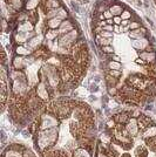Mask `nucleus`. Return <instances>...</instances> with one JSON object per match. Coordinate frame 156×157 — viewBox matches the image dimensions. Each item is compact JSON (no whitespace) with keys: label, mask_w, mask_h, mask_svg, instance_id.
<instances>
[{"label":"nucleus","mask_w":156,"mask_h":157,"mask_svg":"<svg viewBox=\"0 0 156 157\" xmlns=\"http://www.w3.org/2000/svg\"><path fill=\"white\" fill-rule=\"evenodd\" d=\"M59 137V131L55 128H51V129H46V130H41L38 135V147L41 151L48 149L49 147L54 146V143L57 142Z\"/></svg>","instance_id":"obj_1"},{"label":"nucleus","mask_w":156,"mask_h":157,"mask_svg":"<svg viewBox=\"0 0 156 157\" xmlns=\"http://www.w3.org/2000/svg\"><path fill=\"white\" fill-rule=\"evenodd\" d=\"M58 126V121L55 117L49 116V115H44L41 118V126L40 129L41 130H46V129H51V128H55Z\"/></svg>","instance_id":"obj_2"},{"label":"nucleus","mask_w":156,"mask_h":157,"mask_svg":"<svg viewBox=\"0 0 156 157\" xmlns=\"http://www.w3.org/2000/svg\"><path fill=\"white\" fill-rule=\"evenodd\" d=\"M139 129H140V127H139L137 120L135 117L129 118L128 122H127V124H126V130H127L128 135L129 136H136L137 133H139Z\"/></svg>","instance_id":"obj_3"},{"label":"nucleus","mask_w":156,"mask_h":157,"mask_svg":"<svg viewBox=\"0 0 156 157\" xmlns=\"http://www.w3.org/2000/svg\"><path fill=\"white\" fill-rule=\"evenodd\" d=\"M77 35H78V32H77L75 29H73L72 32L65 34V35L62 36L61 41H60V46L64 47V46H68V45L73 44V42L75 41V39H77Z\"/></svg>","instance_id":"obj_4"},{"label":"nucleus","mask_w":156,"mask_h":157,"mask_svg":"<svg viewBox=\"0 0 156 157\" xmlns=\"http://www.w3.org/2000/svg\"><path fill=\"white\" fill-rule=\"evenodd\" d=\"M73 27H74V26H73V24H72L71 21L64 20L62 24H61V26H60V28H59V33L62 34V35H65V34L72 32V31H73Z\"/></svg>","instance_id":"obj_5"},{"label":"nucleus","mask_w":156,"mask_h":157,"mask_svg":"<svg viewBox=\"0 0 156 157\" xmlns=\"http://www.w3.org/2000/svg\"><path fill=\"white\" fill-rule=\"evenodd\" d=\"M140 58L142 60H145L146 62H153L154 60H156V54L154 52H141L140 53Z\"/></svg>","instance_id":"obj_6"},{"label":"nucleus","mask_w":156,"mask_h":157,"mask_svg":"<svg viewBox=\"0 0 156 157\" xmlns=\"http://www.w3.org/2000/svg\"><path fill=\"white\" fill-rule=\"evenodd\" d=\"M61 24H62V20L60 19V18H53V19H49L48 20V22H47V26L51 28V29H55V28H60V26H61Z\"/></svg>","instance_id":"obj_7"},{"label":"nucleus","mask_w":156,"mask_h":157,"mask_svg":"<svg viewBox=\"0 0 156 157\" xmlns=\"http://www.w3.org/2000/svg\"><path fill=\"white\" fill-rule=\"evenodd\" d=\"M143 137H145L146 140L156 137V127L155 126H150V127H148V128L145 130V133H143Z\"/></svg>","instance_id":"obj_8"},{"label":"nucleus","mask_w":156,"mask_h":157,"mask_svg":"<svg viewBox=\"0 0 156 157\" xmlns=\"http://www.w3.org/2000/svg\"><path fill=\"white\" fill-rule=\"evenodd\" d=\"M36 93H38L39 97H41V98H46V97H48L47 89L45 88V84H44V83H40V84L38 86V88H36Z\"/></svg>","instance_id":"obj_9"},{"label":"nucleus","mask_w":156,"mask_h":157,"mask_svg":"<svg viewBox=\"0 0 156 157\" xmlns=\"http://www.w3.org/2000/svg\"><path fill=\"white\" fill-rule=\"evenodd\" d=\"M109 11L113 13L114 16H121V14H122V12H123V9H122V7H121L120 5H113V6L109 8Z\"/></svg>","instance_id":"obj_10"},{"label":"nucleus","mask_w":156,"mask_h":157,"mask_svg":"<svg viewBox=\"0 0 156 157\" xmlns=\"http://www.w3.org/2000/svg\"><path fill=\"white\" fill-rule=\"evenodd\" d=\"M4 157H25V156H24V154H21L19 150L11 149V150H8L7 153L4 154Z\"/></svg>","instance_id":"obj_11"},{"label":"nucleus","mask_w":156,"mask_h":157,"mask_svg":"<svg viewBox=\"0 0 156 157\" xmlns=\"http://www.w3.org/2000/svg\"><path fill=\"white\" fill-rule=\"evenodd\" d=\"M73 157H90V156H89V154H88V151H87L86 149H83V148H78V149L74 150V155H73Z\"/></svg>","instance_id":"obj_12"},{"label":"nucleus","mask_w":156,"mask_h":157,"mask_svg":"<svg viewBox=\"0 0 156 157\" xmlns=\"http://www.w3.org/2000/svg\"><path fill=\"white\" fill-rule=\"evenodd\" d=\"M96 40H97L96 42H97L100 46H102V47H103V46H109V45L112 44V39H106V38H102V36H100V35L96 38Z\"/></svg>","instance_id":"obj_13"},{"label":"nucleus","mask_w":156,"mask_h":157,"mask_svg":"<svg viewBox=\"0 0 156 157\" xmlns=\"http://www.w3.org/2000/svg\"><path fill=\"white\" fill-rule=\"evenodd\" d=\"M13 66H14L15 69H21V68L24 67V59H22V58H19V56L14 58V60H13Z\"/></svg>","instance_id":"obj_14"},{"label":"nucleus","mask_w":156,"mask_h":157,"mask_svg":"<svg viewBox=\"0 0 156 157\" xmlns=\"http://www.w3.org/2000/svg\"><path fill=\"white\" fill-rule=\"evenodd\" d=\"M108 67L109 69H114V71H121V64L119 61H109L108 62Z\"/></svg>","instance_id":"obj_15"},{"label":"nucleus","mask_w":156,"mask_h":157,"mask_svg":"<svg viewBox=\"0 0 156 157\" xmlns=\"http://www.w3.org/2000/svg\"><path fill=\"white\" fill-rule=\"evenodd\" d=\"M29 53H31V51H27L24 46L16 47V54H18V55H28Z\"/></svg>","instance_id":"obj_16"},{"label":"nucleus","mask_w":156,"mask_h":157,"mask_svg":"<svg viewBox=\"0 0 156 157\" xmlns=\"http://www.w3.org/2000/svg\"><path fill=\"white\" fill-rule=\"evenodd\" d=\"M57 35H58V32L52 29V31H48V32L46 33V39H47L48 41H53V39H54Z\"/></svg>","instance_id":"obj_17"},{"label":"nucleus","mask_w":156,"mask_h":157,"mask_svg":"<svg viewBox=\"0 0 156 157\" xmlns=\"http://www.w3.org/2000/svg\"><path fill=\"white\" fill-rule=\"evenodd\" d=\"M135 154H136V157H147V151L142 147H139L136 149V153Z\"/></svg>","instance_id":"obj_18"},{"label":"nucleus","mask_w":156,"mask_h":157,"mask_svg":"<svg viewBox=\"0 0 156 157\" xmlns=\"http://www.w3.org/2000/svg\"><path fill=\"white\" fill-rule=\"evenodd\" d=\"M100 36L102 38H106V39H112L113 38V32H107V31H103L100 33Z\"/></svg>","instance_id":"obj_19"},{"label":"nucleus","mask_w":156,"mask_h":157,"mask_svg":"<svg viewBox=\"0 0 156 157\" xmlns=\"http://www.w3.org/2000/svg\"><path fill=\"white\" fill-rule=\"evenodd\" d=\"M102 52L106 53V54H113L114 53V48L109 45V46H103L102 47Z\"/></svg>","instance_id":"obj_20"},{"label":"nucleus","mask_w":156,"mask_h":157,"mask_svg":"<svg viewBox=\"0 0 156 157\" xmlns=\"http://www.w3.org/2000/svg\"><path fill=\"white\" fill-rule=\"evenodd\" d=\"M109 75H110L112 78H120L122 74H121V71H114V69H110V71H109Z\"/></svg>","instance_id":"obj_21"},{"label":"nucleus","mask_w":156,"mask_h":157,"mask_svg":"<svg viewBox=\"0 0 156 157\" xmlns=\"http://www.w3.org/2000/svg\"><path fill=\"white\" fill-rule=\"evenodd\" d=\"M58 18H60L61 20H62V19H65V18H67V12H66L65 9H62V8H59V13H58Z\"/></svg>","instance_id":"obj_22"},{"label":"nucleus","mask_w":156,"mask_h":157,"mask_svg":"<svg viewBox=\"0 0 156 157\" xmlns=\"http://www.w3.org/2000/svg\"><path fill=\"white\" fill-rule=\"evenodd\" d=\"M130 16H132V13L129 11H123L122 14H121V19L122 20H128Z\"/></svg>","instance_id":"obj_23"},{"label":"nucleus","mask_w":156,"mask_h":157,"mask_svg":"<svg viewBox=\"0 0 156 157\" xmlns=\"http://www.w3.org/2000/svg\"><path fill=\"white\" fill-rule=\"evenodd\" d=\"M139 28H140V24H139L137 21L130 22V25H129V29H132V31H135V29H139Z\"/></svg>","instance_id":"obj_24"},{"label":"nucleus","mask_w":156,"mask_h":157,"mask_svg":"<svg viewBox=\"0 0 156 157\" xmlns=\"http://www.w3.org/2000/svg\"><path fill=\"white\" fill-rule=\"evenodd\" d=\"M103 15H104V19H106V20H108V19H113V18H114L113 13H112L109 9H107V11L103 13Z\"/></svg>","instance_id":"obj_25"},{"label":"nucleus","mask_w":156,"mask_h":157,"mask_svg":"<svg viewBox=\"0 0 156 157\" xmlns=\"http://www.w3.org/2000/svg\"><path fill=\"white\" fill-rule=\"evenodd\" d=\"M115 120H109L108 122H107V127H108V129H114L115 128Z\"/></svg>","instance_id":"obj_26"},{"label":"nucleus","mask_w":156,"mask_h":157,"mask_svg":"<svg viewBox=\"0 0 156 157\" xmlns=\"http://www.w3.org/2000/svg\"><path fill=\"white\" fill-rule=\"evenodd\" d=\"M113 21H114V24L115 25H121V22H122V19H121V16H114L113 18Z\"/></svg>","instance_id":"obj_27"},{"label":"nucleus","mask_w":156,"mask_h":157,"mask_svg":"<svg viewBox=\"0 0 156 157\" xmlns=\"http://www.w3.org/2000/svg\"><path fill=\"white\" fill-rule=\"evenodd\" d=\"M103 31H107V32H113L114 31V26L113 25H106L103 27Z\"/></svg>","instance_id":"obj_28"},{"label":"nucleus","mask_w":156,"mask_h":157,"mask_svg":"<svg viewBox=\"0 0 156 157\" xmlns=\"http://www.w3.org/2000/svg\"><path fill=\"white\" fill-rule=\"evenodd\" d=\"M108 93H109L110 95H115V94H116V88H115V87H109V88H108Z\"/></svg>","instance_id":"obj_29"},{"label":"nucleus","mask_w":156,"mask_h":157,"mask_svg":"<svg viewBox=\"0 0 156 157\" xmlns=\"http://www.w3.org/2000/svg\"><path fill=\"white\" fill-rule=\"evenodd\" d=\"M129 25H130L129 20H122V22H121V26H123V27H126V26H129Z\"/></svg>","instance_id":"obj_30"},{"label":"nucleus","mask_w":156,"mask_h":157,"mask_svg":"<svg viewBox=\"0 0 156 157\" xmlns=\"http://www.w3.org/2000/svg\"><path fill=\"white\" fill-rule=\"evenodd\" d=\"M114 32H115V33H120V32H121V27H119L117 25H115V26H114Z\"/></svg>","instance_id":"obj_31"},{"label":"nucleus","mask_w":156,"mask_h":157,"mask_svg":"<svg viewBox=\"0 0 156 157\" xmlns=\"http://www.w3.org/2000/svg\"><path fill=\"white\" fill-rule=\"evenodd\" d=\"M106 22H107V25H113L114 24L113 19H108V20H106Z\"/></svg>","instance_id":"obj_32"}]
</instances>
